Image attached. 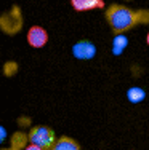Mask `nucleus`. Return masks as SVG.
I'll return each mask as SVG.
<instances>
[{"label":"nucleus","instance_id":"ddd939ff","mask_svg":"<svg viewBox=\"0 0 149 150\" xmlns=\"http://www.w3.org/2000/svg\"><path fill=\"white\" fill-rule=\"evenodd\" d=\"M24 150H42V149H40V147H37V145H32V144H29V145H27V147L24 149Z\"/></svg>","mask_w":149,"mask_h":150},{"label":"nucleus","instance_id":"423d86ee","mask_svg":"<svg viewBox=\"0 0 149 150\" xmlns=\"http://www.w3.org/2000/svg\"><path fill=\"white\" fill-rule=\"evenodd\" d=\"M69 2L71 6L79 13L91 11V10H103L106 6L104 0H69Z\"/></svg>","mask_w":149,"mask_h":150},{"label":"nucleus","instance_id":"7ed1b4c3","mask_svg":"<svg viewBox=\"0 0 149 150\" xmlns=\"http://www.w3.org/2000/svg\"><path fill=\"white\" fill-rule=\"evenodd\" d=\"M29 144L37 145L42 150H51L55 142L58 141L55 131L51 129L50 126H45V125H35L29 129Z\"/></svg>","mask_w":149,"mask_h":150},{"label":"nucleus","instance_id":"2eb2a0df","mask_svg":"<svg viewBox=\"0 0 149 150\" xmlns=\"http://www.w3.org/2000/svg\"><path fill=\"white\" fill-rule=\"evenodd\" d=\"M0 150H18V149H13V147H8V149H0Z\"/></svg>","mask_w":149,"mask_h":150},{"label":"nucleus","instance_id":"9b49d317","mask_svg":"<svg viewBox=\"0 0 149 150\" xmlns=\"http://www.w3.org/2000/svg\"><path fill=\"white\" fill-rule=\"evenodd\" d=\"M16 70H18V64L13 62V61L5 62V66H3V75H6V77H11V75H15Z\"/></svg>","mask_w":149,"mask_h":150},{"label":"nucleus","instance_id":"0eeeda50","mask_svg":"<svg viewBox=\"0 0 149 150\" xmlns=\"http://www.w3.org/2000/svg\"><path fill=\"white\" fill-rule=\"evenodd\" d=\"M51 150H80V144L69 136H61L55 142Z\"/></svg>","mask_w":149,"mask_h":150},{"label":"nucleus","instance_id":"9d476101","mask_svg":"<svg viewBox=\"0 0 149 150\" xmlns=\"http://www.w3.org/2000/svg\"><path fill=\"white\" fill-rule=\"evenodd\" d=\"M127 46V38L122 35H115V40H114V53L115 54H119V53H122L123 50H125Z\"/></svg>","mask_w":149,"mask_h":150},{"label":"nucleus","instance_id":"f8f14e48","mask_svg":"<svg viewBox=\"0 0 149 150\" xmlns=\"http://www.w3.org/2000/svg\"><path fill=\"white\" fill-rule=\"evenodd\" d=\"M5 139H6V129L2 126V125H0V144H2Z\"/></svg>","mask_w":149,"mask_h":150},{"label":"nucleus","instance_id":"f257e3e1","mask_svg":"<svg viewBox=\"0 0 149 150\" xmlns=\"http://www.w3.org/2000/svg\"><path fill=\"white\" fill-rule=\"evenodd\" d=\"M108 26L111 27L114 35H122L125 32L135 29L136 26L149 24V10L146 8H130L122 3H112L104 11Z\"/></svg>","mask_w":149,"mask_h":150},{"label":"nucleus","instance_id":"6e6552de","mask_svg":"<svg viewBox=\"0 0 149 150\" xmlns=\"http://www.w3.org/2000/svg\"><path fill=\"white\" fill-rule=\"evenodd\" d=\"M27 142H29V136L26 133H23V131H16V133L11 136V147L13 149H18V150L26 149Z\"/></svg>","mask_w":149,"mask_h":150},{"label":"nucleus","instance_id":"1a4fd4ad","mask_svg":"<svg viewBox=\"0 0 149 150\" xmlns=\"http://www.w3.org/2000/svg\"><path fill=\"white\" fill-rule=\"evenodd\" d=\"M127 98H128L130 102L138 104V102H143L144 99H146V91H144L143 88H140V86H133V88H130V90L127 91Z\"/></svg>","mask_w":149,"mask_h":150},{"label":"nucleus","instance_id":"4468645a","mask_svg":"<svg viewBox=\"0 0 149 150\" xmlns=\"http://www.w3.org/2000/svg\"><path fill=\"white\" fill-rule=\"evenodd\" d=\"M146 43H148V46H149V32H148V35H146Z\"/></svg>","mask_w":149,"mask_h":150},{"label":"nucleus","instance_id":"20e7f679","mask_svg":"<svg viewBox=\"0 0 149 150\" xmlns=\"http://www.w3.org/2000/svg\"><path fill=\"white\" fill-rule=\"evenodd\" d=\"M26 40L29 46L32 48H43L45 45L48 43V32L43 29L42 26H32L29 30H27Z\"/></svg>","mask_w":149,"mask_h":150},{"label":"nucleus","instance_id":"39448f33","mask_svg":"<svg viewBox=\"0 0 149 150\" xmlns=\"http://www.w3.org/2000/svg\"><path fill=\"white\" fill-rule=\"evenodd\" d=\"M72 54L80 61H90L96 54V46L90 40H79L72 46Z\"/></svg>","mask_w":149,"mask_h":150},{"label":"nucleus","instance_id":"f03ea898","mask_svg":"<svg viewBox=\"0 0 149 150\" xmlns=\"http://www.w3.org/2000/svg\"><path fill=\"white\" fill-rule=\"evenodd\" d=\"M24 26L23 11L18 5H13L8 11L0 15V30L6 35H16Z\"/></svg>","mask_w":149,"mask_h":150}]
</instances>
